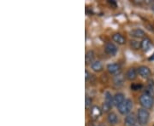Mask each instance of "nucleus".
<instances>
[{"label":"nucleus","instance_id":"f257e3e1","mask_svg":"<svg viewBox=\"0 0 154 126\" xmlns=\"http://www.w3.org/2000/svg\"><path fill=\"white\" fill-rule=\"evenodd\" d=\"M140 103L141 105L142 108L145 109H151L152 108L154 103V100L152 96L149 95L147 94L144 93L143 95H140Z\"/></svg>","mask_w":154,"mask_h":126},{"label":"nucleus","instance_id":"f03ea898","mask_svg":"<svg viewBox=\"0 0 154 126\" xmlns=\"http://www.w3.org/2000/svg\"><path fill=\"white\" fill-rule=\"evenodd\" d=\"M150 119V113L145 108H140L137 112V120L140 125L145 126L148 124Z\"/></svg>","mask_w":154,"mask_h":126},{"label":"nucleus","instance_id":"7ed1b4c3","mask_svg":"<svg viewBox=\"0 0 154 126\" xmlns=\"http://www.w3.org/2000/svg\"><path fill=\"white\" fill-rule=\"evenodd\" d=\"M117 108L121 114L128 115L133 109V101L130 99H126Z\"/></svg>","mask_w":154,"mask_h":126},{"label":"nucleus","instance_id":"20e7f679","mask_svg":"<svg viewBox=\"0 0 154 126\" xmlns=\"http://www.w3.org/2000/svg\"><path fill=\"white\" fill-rule=\"evenodd\" d=\"M137 72L140 77L143 78H149L152 75V72L150 70V68L146 66H140L137 69Z\"/></svg>","mask_w":154,"mask_h":126},{"label":"nucleus","instance_id":"39448f33","mask_svg":"<svg viewBox=\"0 0 154 126\" xmlns=\"http://www.w3.org/2000/svg\"><path fill=\"white\" fill-rule=\"evenodd\" d=\"M105 50L108 55H115L117 53L118 49H117L116 45H115V44H113V43H111V42H109V43H107V44H105Z\"/></svg>","mask_w":154,"mask_h":126},{"label":"nucleus","instance_id":"423d86ee","mask_svg":"<svg viewBox=\"0 0 154 126\" xmlns=\"http://www.w3.org/2000/svg\"><path fill=\"white\" fill-rule=\"evenodd\" d=\"M137 122V116L134 113H129L126 116L124 119V125L125 126H134Z\"/></svg>","mask_w":154,"mask_h":126},{"label":"nucleus","instance_id":"0eeeda50","mask_svg":"<svg viewBox=\"0 0 154 126\" xmlns=\"http://www.w3.org/2000/svg\"><path fill=\"white\" fill-rule=\"evenodd\" d=\"M120 69H121L120 65L117 64V63H110L107 66V70L110 74H115V75L119 74Z\"/></svg>","mask_w":154,"mask_h":126},{"label":"nucleus","instance_id":"6e6552de","mask_svg":"<svg viewBox=\"0 0 154 126\" xmlns=\"http://www.w3.org/2000/svg\"><path fill=\"white\" fill-rule=\"evenodd\" d=\"M126 99H125V96H124V95L122 93H116L113 96V101H114V106H116V107H118L120 105L125 101Z\"/></svg>","mask_w":154,"mask_h":126},{"label":"nucleus","instance_id":"1a4fd4ad","mask_svg":"<svg viewBox=\"0 0 154 126\" xmlns=\"http://www.w3.org/2000/svg\"><path fill=\"white\" fill-rule=\"evenodd\" d=\"M130 35L134 38H136V39H141V38L145 37V32L140 28H136V29H134L130 32Z\"/></svg>","mask_w":154,"mask_h":126},{"label":"nucleus","instance_id":"9d476101","mask_svg":"<svg viewBox=\"0 0 154 126\" xmlns=\"http://www.w3.org/2000/svg\"><path fill=\"white\" fill-rule=\"evenodd\" d=\"M112 39L115 41L116 44H121V45H122V44H124L126 43L125 38L122 34H120V33H115V34H113L112 35Z\"/></svg>","mask_w":154,"mask_h":126},{"label":"nucleus","instance_id":"9b49d317","mask_svg":"<svg viewBox=\"0 0 154 126\" xmlns=\"http://www.w3.org/2000/svg\"><path fill=\"white\" fill-rule=\"evenodd\" d=\"M137 71H136V69L135 68H129L128 72H127L126 73V78L128 79V80H130V81H132V80H134L136 77H137Z\"/></svg>","mask_w":154,"mask_h":126},{"label":"nucleus","instance_id":"f8f14e48","mask_svg":"<svg viewBox=\"0 0 154 126\" xmlns=\"http://www.w3.org/2000/svg\"><path fill=\"white\" fill-rule=\"evenodd\" d=\"M94 52L93 50H88L86 53V56H85V60H86V63L87 64H92L94 61Z\"/></svg>","mask_w":154,"mask_h":126},{"label":"nucleus","instance_id":"ddd939ff","mask_svg":"<svg viewBox=\"0 0 154 126\" xmlns=\"http://www.w3.org/2000/svg\"><path fill=\"white\" fill-rule=\"evenodd\" d=\"M123 82H124V77L122 74H117L116 75L115 78H114V84H115L116 86L117 87H120L123 84Z\"/></svg>","mask_w":154,"mask_h":126},{"label":"nucleus","instance_id":"4468645a","mask_svg":"<svg viewBox=\"0 0 154 126\" xmlns=\"http://www.w3.org/2000/svg\"><path fill=\"white\" fill-rule=\"evenodd\" d=\"M91 68L94 72H101L103 69V65L99 60H94V62L91 64Z\"/></svg>","mask_w":154,"mask_h":126},{"label":"nucleus","instance_id":"2eb2a0df","mask_svg":"<svg viewBox=\"0 0 154 126\" xmlns=\"http://www.w3.org/2000/svg\"><path fill=\"white\" fill-rule=\"evenodd\" d=\"M107 120L110 125H116L118 122V118H117V115L115 113H110L108 114V117H107Z\"/></svg>","mask_w":154,"mask_h":126},{"label":"nucleus","instance_id":"dca6fc26","mask_svg":"<svg viewBox=\"0 0 154 126\" xmlns=\"http://www.w3.org/2000/svg\"><path fill=\"white\" fill-rule=\"evenodd\" d=\"M105 102L109 104L110 107H113L114 106V101H113V95L109 92V91H106L105 93Z\"/></svg>","mask_w":154,"mask_h":126},{"label":"nucleus","instance_id":"f3484780","mask_svg":"<svg viewBox=\"0 0 154 126\" xmlns=\"http://www.w3.org/2000/svg\"><path fill=\"white\" fill-rule=\"evenodd\" d=\"M151 45H152V42H151V40L149 39H147V38L144 39L143 40L141 41V49H143L144 51H147V50L150 49Z\"/></svg>","mask_w":154,"mask_h":126},{"label":"nucleus","instance_id":"a211bd4d","mask_svg":"<svg viewBox=\"0 0 154 126\" xmlns=\"http://www.w3.org/2000/svg\"><path fill=\"white\" fill-rule=\"evenodd\" d=\"M130 45L134 49H139L141 48V42H139L137 40H132L130 42Z\"/></svg>","mask_w":154,"mask_h":126},{"label":"nucleus","instance_id":"6ab92c4d","mask_svg":"<svg viewBox=\"0 0 154 126\" xmlns=\"http://www.w3.org/2000/svg\"><path fill=\"white\" fill-rule=\"evenodd\" d=\"M92 114L94 118H99V116L101 114V110L99 109V107H94L93 110H92Z\"/></svg>","mask_w":154,"mask_h":126},{"label":"nucleus","instance_id":"aec40b11","mask_svg":"<svg viewBox=\"0 0 154 126\" xmlns=\"http://www.w3.org/2000/svg\"><path fill=\"white\" fill-rule=\"evenodd\" d=\"M131 89L132 90H134V91H136V90H140V89H141L142 88H143V85L142 84H131Z\"/></svg>","mask_w":154,"mask_h":126},{"label":"nucleus","instance_id":"412c9836","mask_svg":"<svg viewBox=\"0 0 154 126\" xmlns=\"http://www.w3.org/2000/svg\"><path fill=\"white\" fill-rule=\"evenodd\" d=\"M111 107H110V105L104 102L103 105H102V111H103L104 113H108V112L111 109Z\"/></svg>","mask_w":154,"mask_h":126},{"label":"nucleus","instance_id":"4be33fe9","mask_svg":"<svg viewBox=\"0 0 154 126\" xmlns=\"http://www.w3.org/2000/svg\"><path fill=\"white\" fill-rule=\"evenodd\" d=\"M145 93L147 94V95H151V96H152V97H153V95H154L153 88L152 87V86L147 87L146 89V91H145Z\"/></svg>","mask_w":154,"mask_h":126},{"label":"nucleus","instance_id":"5701e85b","mask_svg":"<svg viewBox=\"0 0 154 126\" xmlns=\"http://www.w3.org/2000/svg\"><path fill=\"white\" fill-rule=\"evenodd\" d=\"M92 105V99L90 97H86V101H85V106L86 108H89Z\"/></svg>","mask_w":154,"mask_h":126},{"label":"nucleus","instance_id":"b1692460","mask_svg":"<svg viewBox=\"0 0 154 126\" xmlns=\"http://www.w3.org/2000/svg\"><path fill=\"white\" fill-rule=\"evenodd\" d=\"M89 77H91V74L89 73V72L88 71H85V78H86V80H88V78H89Z\"/></svg>","mask_w":154,"mask_h":126},{"label":"nucleus","instance_id":"393cba45","mask_svg":"<svg viewBox=\"0 0 154 126\" xmlns=\"http://www.w3.org/2000/svg\"><path fill=\"white\" fill-rule=\"evenodd\" d=\"M109 4H110V5H112V4H113L115 7L116 6V2H114V1H109Z\"/></svg>","mask_w":154,"mask_h":126},{"label":"nucleus","instance_id":"a878e982","mask_svg":"<svg viewBox=\"0 0 154 126\" xmlns=\"http://www.w3.org/2000/svg\"><path fill=\"white\" fill-rule=\"evenodd\" d=\"M149 60H154V55H152V57H150V58H149Z\"/></svg>","mask_w":154,"mask_h":126},{"label":"nucleus","instance_id":"bb28decb","mask_svg":"<svg viewBox=\"0 0 154 126\" xmlns=\"http://www.w3.org/2000/svg\"><path fill=\"white\" fill-rule=\"evenodd\" d=\"M152 10L154 11V4L152 6Z\"/></svg>","mask_w":154,"mask_h":126},{"label":"nucleus","instance_id":"cd10ccee","mask_svg":"<svg viewBox=\"0 0 154 126\" xmlns=\"http://www.w3.org/2000/svg\"><path fill=\"white\" fill-rule=\"evenodd\" d=\"M101 126H103V125H101Z\"/></svg>","mask_w":154,"mask_h":126}]
</instances>
